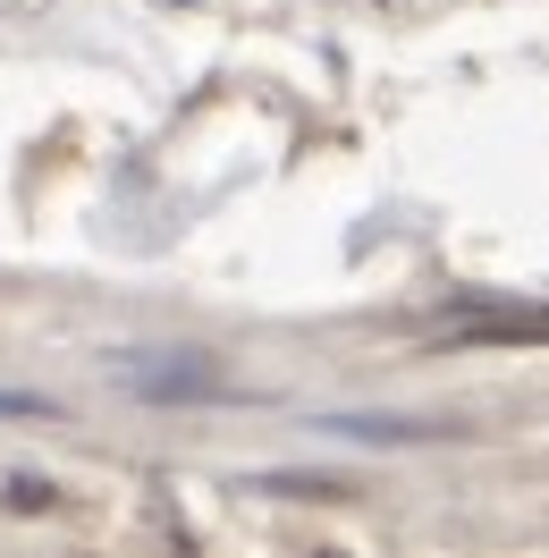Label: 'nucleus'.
<instances>
[{
  "label": "nucleus",
  "mask_w": 549,
  "mask_h": 558,
  "mask_svg": "<svg viewBox=\"0 0 549 558\" xmlns=\"http://www.w3.org/2000/svg\"><path fill=\"white\" fill-rule=\"evenodd\" d=\"M127 389L136 398H220L204 364H127Z\"/></svg>",
  "instance_id": "f257e3e1"
},
{
  "label": "nucleus",
  "mask_w": 549,
  "mask_h": 558,
  "mask_svg": "<svg viewBox=\"0 0 549 558\" xmlns=\"http://www.w3.org/2000/svg\"><path fill=\"white\" fill-rule=\"evenodd\" d=\"M0 415H60L42 389H0Z\"/></svg>",
  "instance_id": "f03ea898"
},
{
  "label": "nucleus",
  "mask_w": 549,
  "mask_h": 558,
  "mask_svg": "<svg viewBox=\"0 0 549 558\" xmlns=\"http://www.w3.org/2000/svg\"><path fill=\"white\" fill-rule=\"evenodd\" d=\"M9 508H51V483H35V474H17V483H9Z\"/></svg>",
  "instance_id": "7ed1b4c3"
}]
</instances>
